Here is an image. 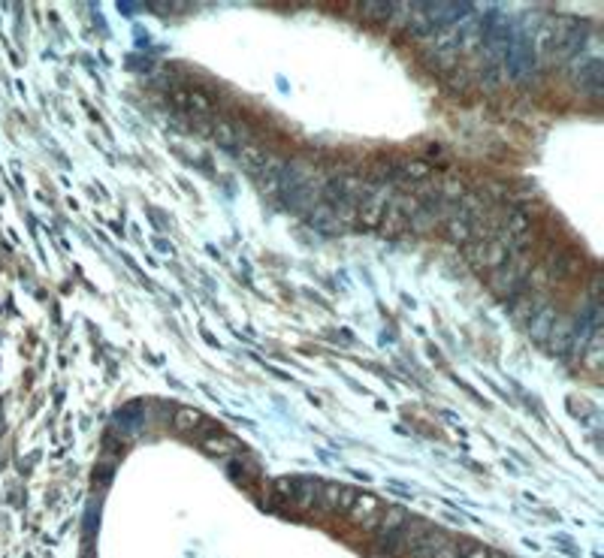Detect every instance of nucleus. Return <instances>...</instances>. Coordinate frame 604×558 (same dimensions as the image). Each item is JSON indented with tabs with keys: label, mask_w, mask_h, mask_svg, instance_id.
<instances>
[{
	"label": "nucleus",
	"mask_w": 604,
	"mask_h": 558,
	"mask_svg": "<svg viewBox=\"0 0 604 558\" xmlns=\"http://www.w3.org/2000/svg\"><path fill=\"white\" fill-rule=\"evenodd\" d=\"M526 272H529V257L514 254V257H508V263L493 269L490 287L499 296H514L517 290H523V284H526Z\"/></svg>",
	"instance_id": "obj_1"
},
{
	"label": "nucleus",
	"mask_w": 604,
	"mask_h": 558,
	"mask_svg": "<svg viewBox=\"0 0 604 558\" xmlns=\"http://www.w3.org/2000/svg\"><path fill=\"white\" fill-rule=\"evenodd\" d=\"M239 154V163L245 166V169H251L257 178L263 176H278L281 169H284V160H278L272 151H266L263 145H251V142H242L236 148Z\"/></svg>",
	"instance_id": "obj_2"
},
{
	"label": "nucleus",
	"mask_w": 604,
	"mask_h": 558,
	"mask_svg": "<svg viewBox=\"0 0 604 558\" xmlns=\"http://www.w3.org/2000/svg\"><path fill=\"white\" fill-rule=\"evenodd\" d=\"M466 260L477 272H484V269H499L508 260V254H504V248L499 241L490 239V241H471V245H466Z\"/></svg>",
	"instance_id": "obj_3"
},
{
	"label": "nucleus",
	"mask_w": 604,
	"mask_h": 558,
	"mask_svg": "<svg viewBox=\"0 0 604 558\" xmlns=\"http://www.w3.org/2000/svg\"><path fill=\"white\" fill-rule=\"evenodd\" d=\"M381 510H384V507H381L375 495H357L351 504V519L363 528H375L381 519Z\"/></svg>",
	"instance_id": "obj_4"
},
{
	"label": "nucleus",
	"mask_w": 604,
	"mask_h": 558,
	"mask_svg": "<svg viewBox=\"0 0 604 558\" xmlns=\"http://www.w3.org/2000/svg\"><path fill=\"white\" fill-rule=\"evenodd\" d=\"M170 100L176 106H181V109L187 112H196V115H209L212 112V100L203 94V91L196 88H172L170 91Z\"/></svg>",
	"instance_id": "obj_5"
},
{
	"label": "nucleus",
	"mask_w": 604,
	"mask_h": 558,
	"mask_svg": "<svg viewBox=\"0 0 604 558\" xmlns=\"http://www.w3.org/2000/svg\"><path fill=\"white\" fill-rule=\"evenodd\" d=\"M420 10L423 12H429L426 19H429V24H448V21H457V19H462L459 12H468L471 6L468 3H420Z\"/></svg>",
	"instance_id": "obj_6"
},
{
	"label": "nucleus",
	"mask_w": 604,
	"mask_h": 558,
	"mask_svg": "<svg viewBox=\"0 0 604 558\" xmlns=\"http://www.w3.org/2000/svg\"><path fill=\"white\" fill-rule=\"evenodd\" d=\"M571 332H574V323L556 314V320H553V326H550V335H547V341H544V344L550 347V353H568Z\"/></svg>",
	"instance_id": "obj_7"
},
{
	"label": "nucleus",
	"mask_w": 604,
	"mask_h": 558,
	"mask_svg": "<svg viewBox=\"0 0 604 558\" xmlns=\"http://www.w3.org/2000/svg\"><path fill=\"white\" fill-rule=\"evenodd\" d=\"M553 320H556V311L553 308H541V311H535L532 317H529V335H532V341H538V344H544L550 335V326Z\"/></svg>",
	"instance_id": "obj_8"
},
{
	"label": "nucleus",
	"mask_w": 604,
	"mask_h": 558,
	"mask_svg": "<svg viewBox=\"0 0 604 558\" xmlns=\"http://www.w3.org/2000/svg\"><path fill=\"white\" fill-rule=\"evenodd\" d=\"M309 223H311L314 230H320V232H342V223H338L336 212H333V208H329L327 203H318V205L311 208Z\"/></svg>",
	"instance_id": "obj_9"
},
{
	"label": "nucleus",
	"mask_w": 604,
	"mask_h": 558,
	"mask_svg": "<svg viewBox=\"0 0 604 558\" xmlns=\"http://www.w3.org/2000/svg\"><path fill=\"white\" fill-rule=\"evenodd\" d=\"M203 449H209V453H214V456H227V453H239V449H245V447H242V440L239 438L218 431V435L203 438Z\"/></svg>",
	"instance_id": "obj_10"
},
{
	"label": "nucleus",
	"mask_w": 604,
	"mask_h": 558,
	"mask_svg": "<svg viewBox=\"0 0 604 558\" xmlns=\"http://www.w3.org/2000/svg\"><path fill=\"white\" fill-rule=\"evenodd\" d=\"M378 230L384 232V236H402V232H408V218H405V214H402L396 205H387Z\"/></svg>",
	"instance_id": "obj_11"
},
{
	"label": "nucleus",
	"mask_w": 604,
	"mask_h": 558,
	"mask_svg": "<svg viewBox=\"0 0 604 558\" xmlns=\"http://www.w3.org/2000/svg\"><path fill=\"white\" fill-rule=\"evenodd\" d=\"M209 133H212V139H214V142H218V145H224V148H230V151H236V148H239L236 127H233V124H230V121L218 118V121L212 124V130H209Z\"/></svg>",
	"instance_id": "obj_12"
},
{
	"label": "nucleus",
	"mask_w": 604,
	"mask_h": 558,
	"mask_svg": "<svg viewBox=\"0 0 604 558\" xmlns=\"http://www.w3.org/2000/svg\"><path fill=\"white\" fill-rule=\"evenodd\" d=\"M448 236H450V241L468 245V239H471V223H468L466 218H457V214H450V218H448Z\"/></svg>",
	"instance_id": "obj_13"
},
{
	"label": "nucleus",
	"mask_w": 604,
	"mask_h": 558,
	"mask_svg": "<svg viewBox=\"0 0 604 558\" xmlns=\"http://www.w3.org/2000/svg\"><path fill=\"white\" fill-rule=\"evenodd\" d=\"M196 422H203V413L196 411V407H179V411H176V429L179 431L196 429Z\"/></svg>",
	"instance_id": "obj_14"
},
{
	"label": "nucleus",
	"mask_w": 604,
	"mask_h": 558,
	"mask_svg": "<svg viewBox=\"0 0 604 558\" xmlns=\"http://www.w3.org/2000/svg\"><path fill=\"white\" fill-rule=\"evenodd\" d=\"M438 196H448V199H462L466 196V187L459 185V181H441V185L435 187Z\"/></svg>",
	"instance_id": "obj_15"
},
{
	"label": "nucleus",
	"mask_w": 604,
	"mask_h": 558,
	"mask_svg": "<svg viewBox=\"0 0 604 558\" xmlns=\"http://www.w3.org/2000/svg\"><path fill=\"white\" fill-rule=\"evenodd\" d=\"M466 558H486V549H481V546H475V549H471V552H468Z\"/></svg>",
	"instance_id": "obj_16"
}]
</instances>
